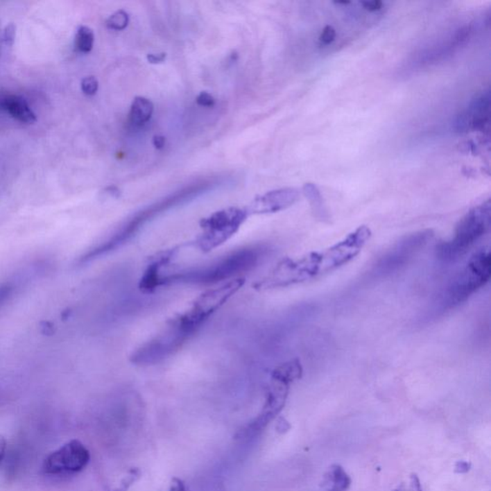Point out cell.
Here are the masks:
<instances>
[{"mask_svg": "<svg viewBox=\"0 0 491 491\" xmlns=\"http://www.w3.org/2000/svg\"><path fill=\"white\" fill-rule=\"evenodd\" d=\"M327 478V483L331 485L330 491H345L352 483L344 468L338 465L330 468Z\"/></svg>", "mask_w": 491, "mask_h": 491, "instance_id": "17", "label": "cell"}, {"mask_svg": "<svg viewBox=\"0 0 491 491\" xmlns=\"http://www.w3.org/2000/svg\"><path fill=\"white\" fill-rule=\"evenodd\" d=\"M15 37H16V27L11 24L5 27L3 33L0 36V40L7 46H12L15 42Z\"/></svg>", "mask_w": 491, "mask_h": 491, "instance_id": "23", "label": "cell"}, {"mask_svg": "<svg viewBox=\"0 0 491 491\" xmlns=\"http://www.w3.org/2000/svg\"><path fill=\"white\" fill-rule=\"evenodd\" d=\"M140 476H141V471L139 468H132L126 477L121 481L119 487L112 491H127L132 483L139 479Z\"/></svg>", "mask_w": 491, "mask_h": 491, "instance_id": "20", "label": "cell"}, {"mask_svg": "<svg viewBox=\"0 0 491 491\" xmlns=\"http://www.w3.org/2000/svg\"><path fill=\"white\" fill-rule=\"evenodd\" d=\"M154 112V104L145 97H135L130 111V120L134 125L141 126L151 119Z\"/></svg>", "mask_w": 491, "mask_h": 491, "instance_id": "15", "label": "cell"}, {"mask_svg": "<svg viewBox=\"0 0 491 491\" xmlns=\"http://www.w3.org/2000/svg\"><path fill=\"white\" fill-rule=\"evenodd\" d=\"M90 454L87 447L78 440H72L59 449L47 456L44 463L46 474L80 472L89 463Z\"/></svg>", "mask_w": 491, "mask_h": 491, "instance_id": "8", "label": "cell"}, {"mask_svg": "<svg viewBox=\"0 0 491 491\" xmlns=\"http://www.w3.org/2000/svg\"><path fill=\"white\" fill-rule=\"evenodd\" d=\"M265 245H252L234 250L202 266L189 268L162 275L160 287L172 284L214 285L238 279L254 270L268 254Z\"/></svg>", "mask_w": 491, "mask_h": 491, "instance_id": "3", "label": "cell"}, {"mask_svg": "<svg viewBox=\"0 0 491 491\" xmlns=\"http://www.w3.org/2000/svg\"><path fill=\"white\" fill-rule=\"evenodd\" d=\"M249 216L246 207H227L212 213L200 222L201 232L195 246L202 252H212L234 236Z\"/></svg>", "mask_w": 491, "mask_h": 491, "instance_id": "6", "label": "cell"}, {"mask_svg": "<svg viewBox=\"0 0 491 491\" xmlns=\"http://www.w3.org/2000/svg\"><path fill=\"white\" fill-rule=\"evenodd\" d=\"M7 442L3 436L0 435V463H2L6 452Z\"/></svg>", "mask_w": 491, "mask_h": 491, "instance_id": "31", "label": "cell"}, {"mask_svg": "<svg viewBox=\"0 0 491 491\" xmlns=\"http://www.w3.org/2000/svg\"><path fill=\"white\" fill-rule=\"evenodd\" d=\"M491 255L490 250H478L460 273L453 277L447 287L438 295L435 311L438 314L450 311L467 302L490 282Z\"/></svg>", "mask_w": 491, "mask_h": 491, "instance_id": "4", "label": "cell"}, {"mask_svg": "<svg viewBox=\"0 0 491 491\" xmlns=\"http://www.w3.org/2000/svg\"><path fill=\"white\" fill-rule=\"evenodd\" d=\"M0 107L8 112L12 119L25 124H34L37 121L36 114L30 107L26 100L17 95L5 96L0 101Z\"/></svg>", "mask_w": 491, "mask_h": 491, "instance_id": "13", "label": "cell"}, {"mask_svg": "<svg viewBox=\"0 0 491 491\" xmlns=\"http://www.w3.org/2000/svg\"><path fill=\"white\" fill-rule=\"evenodd\" d=\"M490 92H485L471 103L470 109L465 114L460 115L457 120L458 132L467 130L483 131L490 124Z\"/></svg>", "mask_w": 491, "mask_h": 491, "instance_id": "10", "label": "cell"}, {"mask_svg": "<svg viewBox=\"0 0 491 491\" xmlns=\"http://www.w3.org/2000/svg\"><path fill=\"white\" fill-rule=\"evenodd\" d=\"M99 83L98 80L94 76L85 77L81 82L82 92L87 96H94L98 92Z\"/></svg>", "mask_w": 491, "mask_h": 491, "instance_id": "21", "label": "cell"}, {"mask_svg": "<svg viewBox=\"0 0 491 491\" xmlns=\"http://www.w3.org/2000/svg\"><path fill=\"white\" fill-rule=\"evenodd\" d=\"M395 491H422V488L417 476L412 475L409 483H402Z\"/></svg>", "mask_w": 491, "mask_h": 491, "instance_id": "22", "label": "cell"}, {"mask_svg": "<svg viewBox=\"0 0 491 491\" xmlns=\"http://www.w3.org/2000/svg\"><path fill=\"white\" fill-rule=\"evenodd\" d=\"M303 194L307 198L311 205L312 212L318 220L322 222L329 221L330 217L328 214L327 207H325L324 198L320 194L319 189L314 184L308 182L305 184L302 189Z\"/></svg>", "mask_w": 491, "mask_h": 491, "instance_id": "14", "label": "cell"}, {"mask_svg": "<svg viewBox=\"0 0 491 491\" xmlns=\"http://www.w3.org/2000/svg\"><path fill=\"white\" fill-rule=\"evenodd\" d=\"M362 6L370 12H377L382 9L383 2L380 0H372V1L362 2Z\"/></svg>", "mask_w": 491, "mask_h": 491, "instance_id": "26", "label": "cell"}, {"mask_svg": "<svg viewBox=\"0 0 491 491\" xmlns=\"http://www.w3.org/2000/svg\"><path fill=\"white\" fill-rule=\"evenodd\" d=\"M490 223L491 204L490 200H488L460 219L454 236L438 246L436 255L438 260L445 263L455 262L467 255L490 230Z\"/></svg>", "mask_w": 491, "mask_h": 491, "instance_id": "5", "label": "cell"}, {"mask_svg": "<svg viewBox=\"0 0 491 491\" xmlns=\"http://www.w3.org/2000/svg\"><path fill=\"white\" fill-rule=\"evenodd\" d=\"M336 30L330 25L325 26L320 36V42L324 44H330L335 41Z\"/></svg>", "mask_w": 491, "mask_h": 491, "instance_id": "24", "label": "cell"}, {"mask_svg": "<svg viewBox=\"0 0 491 491\" xmlns=\"http://www.w3.org/2000/svg\"><path fill=\"white\" fill-rule=\"evenodd\" d=\"M245 282L239 277L205 291L189 310L170 320L156 337L132 352L130 358L132 364L156 365L179 352L209 318L244 286Z\"/></svg>", "mask_w": 491, "mask_h": 491, "instance_id": "1", "label": "cell"}, {"mask_svg": "<svg viewBox=\"0 0 491 491\" xmlns=\"http://www.w3.org/2000/svg\"><path fill=\"white\" fill-rule=\"evenodd\" d=\"M370 237V227L361 225L344 239L322 252H310L299 259H283L269 275L255 285V289L289 287L324 277L352 261Z\"/></svg>", "mask_w": 491, "mask_h": 491, "instance_id": "2", "label": "cell"}, {"mask_svg": "<svg viewBox=\"0 0 491 491\" xmlns=\"http://www.w3.org/2000/svg\"><path fill=\"white\" fill-rule=\"evenodd\" d=\"M290 384L282 381L272 379L266 403L259 417L250 425L255 430L261 429L266 426L282 410L286 402Z\"/></svg>", "mask_w": 491, "mask_h": 491, "instance_id": "11", "label": "cell"}, {"mask_svg": "<svg viewBox=\"0 0 491 491\" xmlns=\"http://www.w3.org/2000/svg\"><path fill=\"white\" fill-rule=\"evenodd\" d=\"M94 33L89 27L81 25L75 37V46L82 53H89L94 49Z\"/></svg>", "mask_w": 491, "mask_h": 491, "instance_id": "18", "label": "cell"}, {"mask_svg": "<svg viewBox=\"0 0 491 491\" xmlns=\"http://www.w3.org/2000/svg\"><path fill=\"white\" fill-rule=\"evenodd\" d=\"M302 375V367L300 360L294 359L283 363L272 373L273 379L282 381L288 384L300 379Z\"/></svg>", "mask_w": 491, "mask_h": 491, "instance_id": "16", "label": "cell"}, {"mask_svg": "<svg viewBox=\"0 0 491 491\" xmlns=\"http://www.w3.org/2000/svg\"><path fill=\"white\" fill-rule=\"evenodd\" d=\"M170 491H185L184 482L182 480L174 478L172 481L171 488Z\"/></svg>", "mask_w": 491, "mask_h": 491, "instance_id": "29", "label": "cell"}, {"mask_svg": "<svg viewBox=\"0 0 491 491\" xmlns=\"http://www.w3.org/2000/svg\"><path fill=\"white\" fill-rule=\"evenodd\" d=\"M180 247H177L162 250L154 257H150L149 264L139 282V289L142 292L150 294L160 287V279L164 275L162 273V269L174 259Z\"/></svg>", "mask_w": 491, "mask_h": 491, "instance_id": "12", "label": "cell"}, {"mask_svg": "<svg viewBox=\"0 0 491 491\" xmlns=\"http://www.w3.org/2000/svg\"><path fill=\"white\" fill-rule=\"evenodd\" d=\"M337 4H350V1L336 2Z\"/></svg>", "mask_w": 491, "mask_h": 491, "instance_id": "32", "label": "cell"}, {"mask_svg": "<svg viewBox=\"0 0 491 491\" xmlns=\"http://www.w3.org/2000/svg\"><path fill=\"white\" fill-rule=\"evenodd\" d=\"M300 197L299 190L293 187L273 190L255 198L246 209L249 212L250 216L252 214H270L289 209L299 201Z\"/></svg>", "mask_w": 491, "mask_h": 491, "instance_id": "9", "label": "cell"}, {"mask_svg": "<svg viewBox=\"0 0 491 491\" xmlns=\"http://www.w3.org/2000/svg\"><path fill=\"white\" fill-rule=\"evenodd\" d=\"M433 236V230H425L403 237L375 261L370 272L372 277H386L397 272L422 252Z\"/></svg>", "mask_w": 491, "mask_h": 491, "instance_id": "7", "label": "cell"}, {"mask_svg": "<svg viewBox=\"0 0 491 491\" xmlns=\"http://www.w3.org/2000/svg\"><path fill=\"white\" fill-rule=\"evenodd\" d=\"M129 21V14L124 10H119L107 19L106 25L109 29L114 30V31H121V30L126 28Z\"/></svg>", "mask_w": 491, "mask_h": 491, "instance_id": "19", "label": "cell"}, {"mask_svg": "<svg viewBox=\"0 0 491 491\" xmlns=\"http://www.w3.org/2000/svg\"><path fill=\"white\" fill-rule=\"evenodd\" d=\"M165 59H166L165 53H151L147 56L148 62L153 64H162L165 61Z\"/></svg>", "mask_w": 491, "mask_h": 491, "instance_id": "28", "label": "cell"}, {"mask_svg": "<svg viewBox=\"0 0 491 491\" xmlns=\"http://www.w3.org/2000/svg\"><path fill=\"white\" fill-rule=\"evenodd\" d=\"M165 137H162V135H156V137H154V139H153V144H154V146L157 148V149H162L165 146Z\"/></svg>", "mask_w": 491, "mask_h": 491, "instance_id": "30", "label": "cell"}, {"mask_svg": "<svg viewBox=\"0 0 491 491\" xmlns=\"http://www.w3.org/2000/svg\"><path fill=\"white\" fill-rule=\"evenodd\" d=\"M196 102L199 106L205 107H212L215 105L214 97L207 92H203L198 95Z\"/></svg>", "mask_w": 491, "mask_h": 491, "instance_id": "25", "label": "cell"}, {"mask_svg": "<svg viewBox=\"0 0 491 491\" xmlns=\"http://www.w3.org/2000/svg\"><path fill=\"white\" fill-rule=\"evenodd\" d=\"M12 288L14 287L11 286L10 284L1 285V286H0V305L6 302V300L11 297Z\"/></svg>", "mask_w": 491, "mask_h": 491, "instance_id": "27", "label": "cell"}]
</instances>
